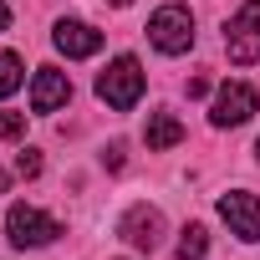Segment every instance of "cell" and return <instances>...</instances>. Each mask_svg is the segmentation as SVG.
I'll return each mask as SVG.
<instances>
[{
    "mask_svg": "<svg viewBox=\"0 0 260 260\" xmlns=\"http://www.w3.org/2000/svg\"><path fill=\"white\" fill-rule=\"evenodd\" d=\"M255 158H260V138H255Z\"/></svg>",
    "mask_w": 260,
    "mask_h": 260,
    "instance_id": "obj_20",
    "label": "cell"
},
{
    "mask_svg": "<svg viewBox=\"0 0 260 260\" xmlns=\"http://www.w3.org/2000/svg\"><path fill=\"white\" fill-rule=\"evenodd\" d=\"M67 102H72V82H67V72L41 67V72L31 77V112H56V107H67Z\"/></svg>",
    "mask_w": 260,
    "mask_h": 260,
    "instance_id": "obj_9",
    "label": "cell"
},
{
    "mask_svg": "<svg viewBox=\"0 0 260 260\" xmlns=\"http://www.w3.org/2000/svg\"><path fill=\"white\" fill-rule=\"evenodd\" d=\"M174 255H179V260H204V255H209V230H204V224H184Z\"/></svg>",
    "mask_w": 260,
    "mask_h": 260,
    "instance_id": "obj_11",
    "label": "cell"
},
{
    "mask_svg": "<svg viewBox=\"0 0 260 260\" xmlns=\"http://www.w3.org/2000/svg\"><path fill=\"white\" fill-rule=\"evenodd\" d=\"M255 87L250 82H224L219 92H214V107H209V122L214 127H240V122H250L255 117Z\"/></svg>",
    "mask_w": 260,
    "mask_h": 260,
    "instance_id": "obj_5",
    "label": "cell"
},
{
    "mask_svg": "<svg viewBox=\"0 0 260 260\" xmlns=\"http://www.w3.org/2000/svg\"><path fill=\"white\" fill-rule=\"evenodd\" d=\"M11 26V11H6V0H0V31H6Z\"/></svg>",
    "mask_w": 260,
    "mask_h": 260,
    "instance_id": "obj_17",
    "label": "cell"
},
{
    "mask_svg": "<svg viewBox=\"0 0 260 260\" xmlns=\"http://www.w3.org/2000/svg\"><path fill=\"white\" fill-rule=\"evenodd\" d=\"M112 6H133V0H112Z\"/></svg>",
    "mask_w": 260,
    "mask_h": 260,
    "instance_id": "obj_19",
    "label": "cell"
},
{
    "mask_svg": "<svg viewBox=\"0 0 260 260\" xmlns=\"http://www.w3.org/2000/svg\"><path fill=\"white\" fill-rule=\"evenodd\" d=\"M224 51L235 67H255L260 61V0H245V6L230 16L224 26Z\"/></svg>",
    "mask_w": 260,
    "mask_h": 260,
    "instance_id": "obj_4",
    "label": "cell"
},
{
    "mask_svg": "<svg viewBox=\"0 0 260 260\" xmlns=\"http://www.w3.org/2000/svg\"><path fill=\"white\" fill-rule=\"evenodd\" d=\"M21 82H26V72H21V56H16V51H0V97H11Z\"/></svg>",
    "mask_w": 260,
    "mask_h": 260,
    "instance_id": "obj_12",
    "label": "cell"
},
{
    "mask_svg": "<svg viewBox=\"0 0 260 260\" xmlns=\"http://www.w3.org/2000/svg\"><path fill=\"white\" fill-rule=\"evenodd\" d=\"M16 174H21V179H36V174H41V153H36V148H21V153H16Z\"/></svg>",
    "mask_w": 260,
    "mask_h": 260,
    "instance_id": "obj_14",
    "label": "cell"
},
{
    "mask_svg": "<svg viewBox=\"0 0 260 260\" xmlns=\"http://www.w3.org/2000/svg\"><path fill=\"white\" fill-rule=\"evenodd\" d=\"M102 164H107V169H122V143H112V148L102 153Z\"/></svg>",
    "mask_w": 260,
    "mask_h": 260,
    "instance_id": "obj_16",
    "label": "cell"
},
{
    "mask_svg": "<svg viewBox=\"0 0 260 260\" xmlns=\"http://www.w3.org/2000/svg\"><path fill=\"white\" fill-rule=\"evenodd\" d=\"M143 143L153 148V153H164V148H179L184 143V122L174 117V112H148V122H143Z\"/></svg>",
    "mask_w": 260,
    "mask_h": 260,
    "instance_id": "obj_10",
    "label": "cell"
},
{
    "mask_svg": "<svg viewBox=\"0 0 260 260\" xmlns=\"http://www.w3.org/2000/svg\"><path fill=\"white\" fill-rule=\"evenodd\" d=\"M148 41L164 51V56H184L194 46V11L189 6H158L148 16Z\"/></svg>",
    "mask_w": 260,
    "mask_h": 260,
    "instance_id": "obj_2",
    "label": "cell"
},
{
    "mask_svg": "<svg viewBox=\"0 0 260 260\" xmlns=\"http://www.w3.org/2000/svg\"><path fill=\"white\" fill-rule=\"evenodd\" d=\"M6 235H11L16 250H41V245H51V240L61 235V219H51V214L36 209V204H11Z\"/></svg>",
    "mask_w": 260,
    "mask_h": 260,
    "instance_id": "obj_3",
    "label": "cell"
},
{
    "mask_svg": "<svg viewBox=\"0 0 260 260\" xmlns=\"http://www.w3.org/2000/svg\"><path fill=\"white\" fill-rule=\"evenodd\" d=\"M117 235L133 245V250H158L164 245V214L153 204H133V209L117 219Z\"/></svg>",
    "mask_w": 260,
    "mask_h": 260,
    "instance_id": "obj_7",
    "label": "cell"
},
{
    "mask_svg": "<svg viewBox=\"0 0 260 260\" xmlns=\"http://www.w3.org/2000/svg\"><path fill=\"white\" fill-rule=\"evenodd\" d=\"M6 189H11V174H6V169H0V194H6Z\"/></svg>",
    "mask_w": 260,
    "mask_h": 260,
    "instance_id": "obj_18",
    "label": "cell"
},
{
    "mask_svg": "<svg viewBox=\"0 0 260 260\" xmlns=\"http://www.w3.org/2000/svg\"><path fill=\"white\" fill-rule=\"evenodd\" d=\"M219 219L230 224L235 240H245V245L260 240V199H255V194H245V189L219 194Z\"/></svg>",
    "mask_w": 260,
    "mask_h": 260,
    "instance_id": "obj_6",
    "label": "cell"
},
{
    "mask_svg": "<svg viewBox=\"0 0 260 260\" xmlns=\"http://www.w3.org/2000/svg\"><path fill=\"white\" fill-rule=\"evenodd\" d=\"M51 46L67 61H82V56H97L102 51V31H92L87 21H56L51 26Z\"/></svg>",
    "mask_w": 260,
    "mask_h": 260,
    "instance_id": "obj_8",
    "label": "cell"
},
{
    "mask_svg": "<svg viewBox=\"0 0 260 260\" xmlns=\"http://www.w3.org/2000/svg\"><path fill=\"white\" fill-rule=\"evenodd\" d=\"M0 138H26V112H0Z\"/></svg>",
    "mask_w": 260,
    "mask_h": 260,
    "instance_id": "obj_13",
    "label": "cell"
},
{
    "mask_svg": "<svg viewBox=\"0 0 260 260\" xmlns=\"http://www.w3.org/2000/svg\"><path fill=\"white\" fill-rule=\"evenodd\" d=\"M143 67H138V56H117V61H107V72L97 77V97L112 107V112H133L138 107V97H143Z\"/></svg>",
    "mask_w": 260,
    "mask_h": 260,
    "instance_id": "obj_1",
    "label": "cell"
},
{
    "mask_svg": "<svg viewBox=\"0 0 260 260\" xmlns=\"http://www.w3.org/2000/svg\"><path fill=\"white\" fill-rule=\"evenodd\" d=\"M184 92H189V97H209V77H189Z\"/></svg>",
    "mask_w": 260,
    "mask_h": 260,
    "instance_id": "obj_15",
    "label": "cell"
}]
</instances>
